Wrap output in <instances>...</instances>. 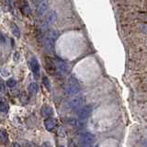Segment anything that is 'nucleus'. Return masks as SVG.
Segmentation results:
<instances>
[{
  "mask_svg": "<svg viewBox=\"0 0 147 147\" xmlns=\"http://www.w3.org/2000/svg\"><path fill=\"white\" fill-rule=\"evenodd\" d=\"M57 32L54 30H50L47 36L43 39V49L47 53H52L54 49V41L57 39Z\"/></svg>",
  "mask_w": 147,
  "mask_h": 147,
  "instance_id": "nucleus-1",
  "label": "nucleus"
},
{
  "mask_svg": "<svg viewBox=\"0 0 147 147\" xmlns=\"http://www.w3.org/2000/svg\"><path fill=\"white\" fill-rule=\"evenodd\" d=\"M57 20V13L52 10L48 13H46V15L43 18L42 22H41V30H46L47 28L52 25L53 22H55Z\"/></svg>",
  "mask_w": 147,
  "mask_h": 147,
  "instance_id": "nucleus-2",
  "label": "nucleus"
},
{
  "mask_svg": "<svg viewBox=\"0 0 147 147\" xmlns=\"http://www.w3.org/2000/svg\"><path fill=\"white\" fill-rule=\"evenodd\" d=\"M80 91V85L75 78H71L66 86V92L69 95H76Z\"/></svg>",
  "mask_w": 147,
  "mask_h": 147,
  "instance_id": "nucleus-3",
  "label": "nucleus"
},
{
  "mask_svg": "<svg viewBox=\"0 0 147 147\" xmlns=\"http://www.w3.org/2000/svg\"><path fill=\"white\" fill-rule=\"evenodd\" d=\"M54 66L56 68V71L58 73V75L64 76L69 72V67L67 65V63L65 62H63V60L56 58L54 61Z\"/></svg>",
  "mask_w": 147,
  "mask_h": 147,
  "instance_id": "nucleus-4",
  "label": "nucleus"
},
{
  "mask_svg": "<svg viewBox=\"0 0 147 147\" xmlns=\"http://www.w3.org/2000/svg\"><path fill=\"white\" fill-rule=\"evenodd\" d=\"M92 112V106L90 105H87L83 107L79 112H78V119H79L80 121H86L87 118L90 116V114Z\"/></svg>",
  "mask_w": 147,
  "mask_h": 147,
  "instance_id": "nucleus-5",
  "label": "nucleus"
},
{
  "mask_svg": "<svg viewBox=\"0 0 147 147\" xmlns=\"http://www.w3.org/2000/svg\"><path fill=\"white\" fill-rule=\"evenodd\" d=\"M83 102H84V99L82 96H76V98H74L72 100L69 101L68 108L72 110H76L82 107Z\"/></svg>",
  "mask_w": 147,
  "mask_h": 147,
  "instance_id": "nucleus-6",
  "label": "nucleus"
},
{
  "mask_svg": "<svg viewBox=\"0 0 147 147\" xmlns=\"http://www.w3.org/2000/svg\"><path fill=\"white\" fill-rule=\"evenodd\" d=\"M30 66L32 73H33V75H34V77L38 78L40 76V63H39V61L35 57H32L30 59Z\"/></svg>",
  "mask_w": 147,
  "mask_h": 147,
  "instance_id": "nucleus-7",
  "label": "nucleus"
},
{
  "mask_svg": "<svg viewBox=\"0 0 147 147\" xmlns=\"http://www.w3.org/2000/svg\"><path fill=\"white\" fill-rule=\"evenodd\" d=\"M80 140L82 141L83 144H91L96 141V137L94 134H92L90 132H83L79 136Z\"/></svg>",
  "mask_w": 147,
  "mask_h": 147,
  "instance_id": "nucleus-8",
  "label": "nucleus"
},
{
  "mask_svg": "<svg viewBox=\"0 0 147 147\" xmlns=\"http://www.w3.org/2000/svg\"><path fill=\"white\" fill-rule=\"evenodd\" d=\"M40 113H41V116L43 118H51V116L53 115V109L50 107L48 105H44L41 107L40 109Z\"/></svg>",
  "mask_w": 147,
  "mask_h": 147,
  "instance_id": "nucleus-9",
  "label": "nucleus"
},
{
  "mask_svg": "<svg viewBox=\"0 0 147 147\" xmlns=\"http://www.w3.org/2000/svg\"><path fill=\"white\" fill-rule=\"evenodd\" d=\"M44 126H45V129L47 131H53L54 127L56 126V121H55V119L53 118H48L45 119L44 121Z\"/></svg>",
  "mask_w": 147,
  "mask_h": 147,
  "instance_id": "nucleus-10",
  "label": "nucleus"
},
{
  "mask_svg": "<svg viewBox=\"0 0 147 147\" xmlns=\"http://www.w3.org/2000/svg\"><path fill=\"white\" fill-rule=\"evenodd\" d=\"M21 9H22V13H24L26 16H29L30 13V5L26 0H22L21 1Z\"/></svg>",
  "mask_w": 147,
  "mask_h": 147,
  "instance_id": "nucleus-11",
  "label": "nucleus"
},
{
  "mask_svg": "<svg viewBox=\"0 0 147 147\" xmlns=\"http://www.w3.org/2000/svg\"><path fill=\"white\" fill-rule=\"evenodd\" d=\"M39 90V86L36 83H30V84L28 86V91L30 95H35Z\"/></svg>",
  "mask_w": 147,
  "mask_h": 147,
  "instance_id": "nucleus-12",
  "label": "nucleus"
},
{
  "mask_svg": "<svg viewBox=\"0 0 147 147\" xmlns=\"http://www.w3.org/2000/svg\"><path fill=\"white\" fill-rule=\"evenodd\" d=\"M11 30L13 35L16 37V38H20V30L18 29V27L15 24V23H11Z\"/></svg>",
  "mask_w": 147,
  "mask_h": 147,
  "instance_id": "nucleus-13",
  "label": "nucleus"
},
{
  "mask_svg": "<svg viewBox=\"0 0 147 147\" xmlns=\"http://www.w3.org/2000/svg\"><path fill=\"white\" fill-rule=\"evenodd\" d=\"M0 111L5 114L8 111V106L5 101H1V102H0Z\"/></svg>",
  "mask_w": 147,
  "mask_h": 147,
  "instance_id": "nucleus-14",
  "label": "nucleus"
},
{
  "mask_svg": "<svg viewBox=\"0 0 147 147\" xmlns=\"http://www.w3.org/2000/svg\"><path fill=\"white\" fill-rule=\"evenodd\" d=\"M0 138H1V139H2L5 142H7V140H8V135H7V133L6 131H4V130L0 131Z\"/></svg>",
  "mask_w": 147,
  "mask_h": 147,
  "instance_id": "nucleus-15",
  "label": "nucleus"
},
{
  "mask_svg": "<svg viewBox=\"0 0 147 147\" xmlns=\"http://www.w3.org/2000/svg\"><path fill=\"white\" fill-rule=\"evenodd\" d=\"M42 83H43V85L45 86V87H47L49 90L51 89V83H50L47 76H43L42 77Z\"/></svg>",
  "mask_w": 147,
  "mask_h": 147,
  "instance_id": "nucleus-16",
  "label": "nucleus"
},
{
  "mask_svg": "<svg viewBox=\"0 0 147 147\" xmlns=\"http://www.w3.org/2000/svg\"><path fill=\"white\" fill-rule=\"evenodd\" d=\"M15 85H16V80L14 79V78H9L7 81V86L8 87H13Z\"/></svg>",
  "mask_w": 147,
  "mask_h": 147,
  "instance_id": "nucleus-17",
  "label": "nucleus"
},
{
  "mask_svg": "<svg viewBox=\"0 0 147 147\" xmlns=\"http://www.w3.org/2000/svg\"><path fill=\"white\" fill-rule=\"evenodd\" d=\"M46 1H47V0H33V2H34V4H35L36 7H38V6H40V4H42V3L46 2Z\"/></svg>",
  "mask_w": 147,
  "mask_h": 147,
  "instance_id": "nucleus-18",
  "label": "nucleus"
},
{
  "mask_svg": "<svg viewBox=\"0 0 147 147\" xmlns=\"http://www.w3.org/2000/svg\"><path fill=\"white\" fill-rule=\"evenodd\" d=\"M6 37H5V35L3 33H0V41L4 44V43H6Z\"/></svg>",
  "mask_w": 147,
  "mask_h": 147,
  "instance_id": "nucleus-19",
  "label": "nucleus"
},
{
  "mask_svg": "<svg viewBox=\"0 0 147 147\" xmlns=\"http://www.w3.org/2000/svg\"><path fill=\"white\" fill-rule=\"evenodd\" d=\"M41 147H51V145H50L49 142H43L42 145H41Z\"/></svg>",
  "mask_w": 147,
  "mask_h": 147,
  "instance_id": "nucleus-20",
  "label": "nucleus"
},
{
  "mask_svg": "<svg viewBox=\"0 0 147 147\" xmlns=\"http://www.w3.org/2000/svg\"><path fill=\"white\" fill-rule=\"evenodd\" d=\"M4 89V87H3V85H2V83L0 82V91H2Z\"/></svg>",
  "mask_w": 147,
  "mask_h": 147,
  "instance_id": "nucleus-21",
  "label": "nucleus"
},
{
  "mask_svg": "<svg viewBox=\"0 0 147 147\" xmlns=\"http://www.w3.org/2000/svg\"><path fill=\"white\" fill-rule=\"evenodd\" d=\"M13 146H14V147H20V145L18 144H17V142H15V144H13Z\"/></svg>",
  "mask_w": 147,
  "mask_h": 147,
  "instance_id": "nucleus-22",
  "label": "nucleus"
},
{
  "mask_svg": "<svg viewBox=\"0 0 147 147\" xmlns=\"http://www.w3.org/2000/svg\"><path fill=\"white\" fill-rule=\"evenodd\" d=\"M60 147H65V146H63V145H61V146H60Z\"/></svg>",
  "mask_w": 147,
  "mask_h": 147,
  "instance_id": "nucleus-23",
  "label": "nucleus"
}]
</instances>
